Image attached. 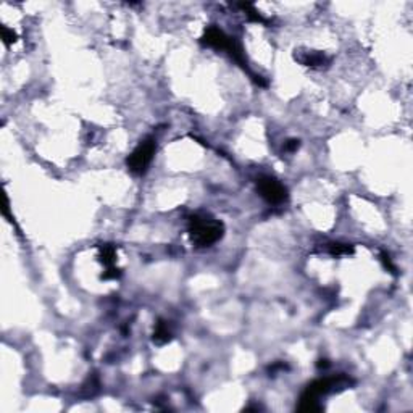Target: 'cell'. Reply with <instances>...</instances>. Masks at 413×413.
<instances>
[{
  "label": "cell",
  "instance_id": "cell-3",
  "mask_svg": "<svg viewBox=\"0 0 413 413\" xmlns=\"http://www.w3.org/2000/svg\"><path fill=\"white\" fill-rule=\"evenodd\" d=\"M200 42L204 44V46L228 52V54H230L242 68L247 69V61L244 60L242 47L236 42L234 37L228 36L224 31L216 28V26H210V28H207L205 32H204V36H202V39H200Z\"/></svg>",
  "mask_w": 413,
  "mask_h": 413
},
{
  "label": "cell",
  "instance_id": "cell-2",
  "mask_svg": "<svg viewBox=\"0 0 413 413\" xmlns=\"http://www.w3.org/2000/svg\"><path fill=\"white\" fill-rule=\"evenodd\" d=\"M187 231L196 247H210L223 237L224 226L210 215L196 213L187 219Z\"/></svg>",
  "mask_w": 413,
  "mask_h": 413
},
{
  "label": "cell",
  "instance_id": "cell-10",
  "mask_svg": "<svg viewBox=\"0 0 413 413\" xmlns=\"http://www.w3.org/2000/svg\"><path fill=\"white\" fill-rule=\"evenodd\" d=\"M329 253L331 255H349V253H354V247L349 244H331L329 245Z\"/></svg>",
  "mask_w": 413,
  "mask_h": 413
},
{
  "label": "cell",
  "instance_id": "cell-6",
  "mask_svg": "<svg viewBox=\"0 0 413 413\" xmlns=\"http://www.w3.org/2000/svg\"><path fill=\"white\" fill-rule=\"evenodd\" d=\"M298 61L305 66H323V65H326L329 60L323 54H320V52H310V54L309 52H305L304 57H298Z\"/></svg>",
  "mask_w": 413,
  "mask_h": 413
},
{
  "label": "cell",
  "instance_id": "cell-13",
  "mask_svg": "<svg viewBox=\"0 0 413 413\" xmlns=\"http://www.w3.org/2000/svg\"><path fill=\"white\" fill-rule=\"evenodd\" d=\"M295 148H298V140L292 139V140H287V144H286V151L289 152H294Z\"/></svg>",
  "mask_w": 413,
  "mask_h": 413
},
{
  "label": "cell",
  "instance_id": "cell-14",
  "mask_svg": "<svg viewBox=\"0 0 413 413\" xmlns=\"http://www.w3.org/2000/svg\"><path fill=\"white\" fill-rule=\"evenodd\" d=\"M321 366L326 368L328 366V360H320V362H318V368H321Z\"/></svg>",
  "mask_w": 413,
  "mask_h": 413
},
{
  "label": "cell",
  "instance_id": "cell-5",
  "mask_svg": "<svg viewBox=\"0 0 413 413\" xmlns=\"http://www.w3.org/2000/svg\"><path fill=\"white\" fill-rule=\"evenodd\" d=\"M257 191L271 205H279L287 199L286 186L273 176H260L257 179Z\"/></svg>",
  "mask_w": 413,
  "mask_h": 413
},
{
  "label": "cell",
  "instance_id": "cell-9",
  "mask_svg": "<svg viewBox=\"0 0 413 413\" xmlns=\"http://www.w3.org/2000/svg\"><path fill=\"white\" fill-rule=\"evenodd\" d=\"M239 7L245 12V15H247V18H249L250 21H255V23H267V20L263 18V16H261L250 4H241Z\"/></svg>",
  "mask_w": 413,
  "mask_h": 413
},
{
  "label": "cell",
  "instance_id": "cell-4",
  "mask_svg": "<svg viewBox=\"0 0 413 413\" xmlns=\"http://www.w3.org/2000/svg\"><path fill=\"white\" fill-rule=\"evenodd\" d=\"M155 152H157L155 139L147 137L144 140H140V144L134 148L133 154L128 157L126 160L128 170L133 174H144L148 166H151Z\"/></svg>",
  "mask_w": 413,
  "mask_h": 413
},
{
  "label": "cell",
  "instance_id": "cell-7",
  "mask_svg": "<svg viewBox=\"0 0 413 413\" xmlns=\"http://www.w3.org/2000/svg\"><path fill=\"white\" fill-rule=\"evenodd\" d=\"M154 341L157 342V344H165V342L171 341V331L168 329L166 321L160 320L157 323L155 331H154Z\"/></svg>",
  "mask_w": 413,
  "mask_h": 413
},
{
  "label": "cell",
  "instance_id": "cell-8",
  "mask_svg": "<svg viewBox=\"0 0 413 413\" xmlns=\"http://www.w3.org/2000/svg\"><path fill=\"white\" fill-rule=\"evenodd\" d=\"M115 260H117L115 247L110 245V244H103L100 247V261L103 263L105 267H107V270H110V268H115V267H113Z\"/></svg>",
  "mask_w": 413,
  "mask_h": 413
},
{
  "label": "cell",
  "instance_id": "cell-12",
  "mask_svg": "<svg viewBox=\"0 0 413 413\" xmlns=\"http://www.w3.org/2000/svg\"><path fill=\"white\" fill-rule=\"evenodd\" d=\"M381 261H383V265H384V268H386V270H389L391 273H394V275H395V267L392 265L391 257H389L386 252H381Z\"/></svg>",
  "mask_w": 413,
  "mask_h": 413
},
{
  "label": "cell",
  "instance_id": "cell-11",
  "mask_svg": "<svg viewBox=\"0 0 413 413\" xmlns=\"http://www.w3.org/2000/svg\"><path fill=\"white\" fill-rule=\"evenodd\" d=\"M2 39H4L5 46H10V44H13L16 41V34L12 29H8L7 26H2Z\"/></svg>",
  "mask_w": 413,
  "mask_h": 413
},
{
  "label": "cell",
  "instance_id": "cell-1",
  "mask_svg": "<svg viewBox=\"0 0 413 413\" xmlns=\"http://www.w3.org/2000/svg\"><path fill=\"white\" fill-rule=\"evenodd\" d=\"M352 384V381L346 376H329V378H320V380L313 381L307 386V389L301 395V403H298V410L301 411H320L323 407L318 403L320 397L326 395L329 392H334L337 389H346Z\"/></svg>",
  "mask_w": 413,
  "mask_h": 413
}]
</instances>
